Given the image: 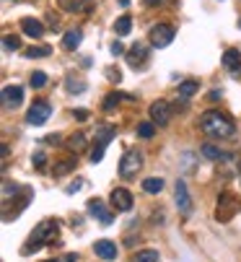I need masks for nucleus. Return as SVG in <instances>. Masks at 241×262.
Listing matches in <instances>:
<instances>
[{
  "instance_id": "nucleus-1",
  "label": "nucleus",
  "mask_w": 241,
  "mask_h": 262,
  "mask_svg": "<svg viewBox=\"0 0 241 262\" xmlns=\"http://www.w3.org/2000/svg\"><path fill=\"white\" fill-rule=\"evenodd\" d=\"M200 127H203V133H205V135H210V138H218V140H223V138H231V135L236 133V125H233V120H231L228 115H223V112H215V109L205 112V115L200 117Z\"/></svg>"
},
{
  "instance_id": "nucleus-2",
  "label": "nucleus",
  "mask_w": 241,
  "mask_h": 262,
  "mask_svg": "<svg viewBox=\"0 0 241 262\" xmlns=\"http://www.w3.org/2000/svg\"><path fill=\"white\" fill-rule=\"evenodd\" d=\"M57 231H60V223H57V221H42V223L34 229V234L29 236V242H26V247L21 249V254H31V252H36V249H42L47 242H55V239H57Z\"/></svg>"
},
{
  "instance_id": "nucleus-3",
  "label": "nucleus",
  "mask_w": 241,
  "mask_h": 262,
  "mask_svg": "<svg viewBox=\"0 0 241 262\" xmlns=\"http://www.w3.org/2000/svg\"><path fill=\"white\" fill-rule=\"evenodd\" d=\"M117 135V127L114 125H101L96 130V145H94V151H91V164H99L104 159V151H106V145L112 143V138Z\"/></svg>"
},
{
  "instance_id": "nucleus-4",
  "label": "nucleus",
  "mask_w": 241,
  "mask_h": 262,
  "mask_svg": "<svg viewBox=\"0 0 241 262\" xmlns=\"http://www.w3.org/2000/svg\"><path fill=\"white\" fill-rule=\"evenodd\" d=\"M50 115H52V104L47 99H36L31 104V109H29V115H26V122L34 125V127H39V125H45L50 120Z\"/></svg>"
},
{
  "instance_id": "nucleus-5",
  "label": "nucleus",
  "mask_w": 241,
  "mask_h": 262,
  "mask_svg": "<svg viewBox=\"0 0 241 262\" xmlns=\"http://www.w3.org/2000/svg\"><path fill=\"white\" fill-rule=\"evenodd\" d=\"M143 166V154L140 151H127L122 156V161H119V177L122 179H133Z\"/></svg>"
},
{
  "instance_id": "nucleus-6",
  "label": "nucleus",
  "mask_w": 241,
  "mask_h": 262,
  "mask_svg": "<svg viewBox=\"0 0 241 262\" xmlns=\"http://www.w3.org/2000/svg\"><path fill=\"white\" fill-rule=\"evenodd\" d=\"M174 36H177V31H174L171 24H158V26L150 29V45L158 47V50H164V47H169L174 42Z\"/></svg>"
},
{
  "instance_id": "nucleus-7",
  "label": "nucleus",
  "mask_w": 241,
  "mask_h": 262,
  "mask_svg": "<svg viewBox=\"0 0 241 262\" xmlns=\"http://www.w3.org/2000/svg\"><path fill=\"white\" fill-rule=\"evenodd\" d=\"M86 210H89V215H94L101 226H112L114 223V213L106 208V203L104 200H99V198H91L89 203H86Z\"/></svg>"
},
{
  "instance_id": "nucleus-8",
  "label": "nucleus",
  "mask_w": 241,
  "mask_h": 262,
  "mask_svg": "<svg viewBox=\"0 0 241 262\" xmlns=\"http://www.w3.org/2000/svg\"><path fill=\"white\" fill-rule=\"evenodd\" d=\"M109 200H112V208L114 210H119V213H130L133 210V195L125 190V187H114L112 190V195H109Z\"/></svg>"
},
{
  "instance_id": "nucleus-9",
  "label": "nucleus",
  "mask_w": 241,
  "mask_h": 262,
  "mask_svg": "<svg viewBox=\"0 0 241 262\" xmlns=\"http://www.w3.org/2000/svg\"><path fill=\"white\" fill-rule=\"evenodd\" d=\"M127 65L133 68V70H145L148 68V47L145 45H133L130 50H127Z\"/></svg>"
},
{
  "instance_id": "nucleus-10",
  "label": "nucleus",
  "mask_w": 241,
  "mask_h": 262,
  "mask_svg": "<svg viewBox=\"0 0 241 262\" xmlns=\"http://www.w3.org/2000/svg\"><path fill=\"white\" fill-rule=\"evenodd\" d=\"M236 210H238V205H236V200H233V195H231V192H223V195L218 198V210H215V215H218V221H221V223H226V221H231Z\"/></svg>"
},
{
  "instance_id": "nucleus-11",
  "label": "nucleus",
  "mask_w": 241,
  "mask_h": 262,
  "mask_svg": "<svg viewBox=\"0 0 241 262\" xmlns=\"http://www.w3.org/2000/svg\"><path fill=\"white\" fill-rule=\"evenodd\" d=\"M150 120L156 122V125H169V120H171V106H169V101H164V99H158V101H153L150 104Z\"/></svg>"
},
{
  "instance_id": "nucleus-12",
  "label": "nucleus",
  "mask_w": 241,
  "mask_h": 262,
  "mask_svg": "<svg viewBox=\"0 0 241 262\" xmlns=\"http://www.w3.org/2000/svg\"><path fill=\"white\" fill-rule=\"evenodd\" d=\"M174 198H177V208L182 215H189L192 213V198H189V190H187V184L179 179L174 184Z\"/></svg>"
},
{
  "instance_id": "nucleus-13",
  "label": "nucleus",
  "mask_w": 241,
  "mask_h": 262,
  "mask_svg": "<svg viewBox=\"0 0 241 262\" xmlns=\"http://www.w3.org/2000/svg\"><path fill=\"white\" fill-rule=\"evenodd\" d=\"M24 101V89L21 86H6L3 89V106L6 109H16Z\"/></svg>"
},
{
  "instance_id": "nucleus-14",
  "label": "nucleus",
  "mask_w": 241,
  "mask_h": 262,
  "mask_svg": "<svg viewBox=\"0 0 241 262\" xmlns=\"http://www.w3.org/2000/svg\"><path fill=\"white\" fill-rule=\"evenodd\" d=\"M223 65H226V70L231 73V76H238L241 73V52L236 47H228L223 52Z\"/></svg>"
},
{
  "instance_id": "nucleus-15",
  "label": "nucleus",
  "mask_w": 241,
  "mask_h": 262,
  "mask_svg": "<svg viewBox=\"0 0 241 262\" xmlns=\"http://www.w3.org/2000/svg\"><path fill=\"white\" fill-rule=\"evenodd\" d=\"M94 252H96V257H101V259H106V262L117 259V244L109 242V239H99V242L94 244Z\"/></svg>"
},
{
  "instance_id": "nucleus-16",
  "label": "nucleus",
  "mask_w": 241,
  "mask_h": 262,
  "mask_svg": "<svg viewBox=\"0 0 241 262\" xmlns=\"http://www.w3.org/2000/svg\"><path fill=\"white\" fill-rule=\"evenodd\" d=\"M21 31L26 36H31V39H39V36L45 34V26H42V21H36V18H21Z\"/></svg>"
},
{
  "instance_id": "nucleus-17",
  "label": "nucleus",
  "mask_w": 241,
  "mask_h": 262,
  "mask_svg": "<svg viewBox=\"0 0 241 262\" xmlns=\"http://www.w3.org/2000/svg\"><path fill=\"white\" fill-rule=\"evenodd\" d=\"M80 42H83V31H80V29H70V31L62 36V47H65L68 52L78 50V47H80Z\"/></svg>"
},
{
  "instance_id": "nucleus-18",
  "label": "nucleus",
  "mask_w": 241,
  "mask_h": 262,
  "mask_svg": "<svg viewBox=\"0 0 241 262\" xmlns=\"http://www.w3.org/2000/svg\"><path fill=\"white\" fill-rule=\"evenodd\" d=\"M65 145L70 148L73 154H80V151H86V145H89V140H86V135L83 133H73L68 140H65Z\"/></svg>"
},
{
  "instance_id": "nucleus-19",
  "label": "nucleus",
  "mask_w": 241,
  "mask_h": 262,
  "mask_svg": "<svg viewBox=\"0 0 241 262\" xmlns=\"http://www.w3.org/2000/svg\"><path fill=\"white\" fill-rule=\"evenodd\" d=\"M65 11H91L94 8V0H62V3H60Z\"/></svg>"
},
{
  "instance_id": "nucleus-20",
  "label": "nucleus",
  "mask_w": 241,
  "mask_h": 262,
  "mask_svg": "<svg viewBox=\"0 0 241 262\" xmlns=\"http://www.w3.org/2000/svg\"><path fill=\"white\" fill-rule=\"evenodd\" d=\"M161 190H164V179L161 177H148L143 182V192H148V195H158Z\"/></svg>"
},
{
  "instance_id": "nucleus-21",
  "label": "nucleus",
  "mask_w": 241,
  "mask_h": 262,
  "mask_svg": "<svg viewBox=\"0 0 241 262\" xmlns=\"http://www.w3.org/2000/svg\"><path fill=\"white\" fill-rule=\"evenodd\" d=\"M130 29H133V18H130V16H119V18L114 21V34H117V36H127Z\"/></svg>"
},
{
  "instance_id": "nucleus-22",
  "label": "nucleus",
  "mask_w": 241,
  "mask_h": 262,
  "mask_svg": "<svg viewBox=\"0 0 241 262\" xmlns=\"http://www.w3.org/2000/svg\"><path fill=\"white\" fill-rule=\"evenodd\" d=\"M203 156L205 159H210V161H221V159H231L228 154H223L221 148H215V145H210V143H205L203 145Z\"/></svg>"
},
{
  "instance_id": "nucleus-23",
  "label": "nucleus",
  "mask_w": 241,
  "mask_h": 262,
  "mask_svg": "<svg viewBox=\"0 0 241 262\" xmlns=\"http://www.w3.org/2000/svg\"><path fill=\"white\" fill-rule=\"evenodd\" d=\"M200 91V83L197 81H182L179 83V99H189Z\"/></svg>"
},
{
  "instance_id": "nucleus-24",
  "label": "nucleus",
  "mask_w": 241,
  "mask_h": 262,
  "mask_svg": "<svg viewBox=\"0 0 241 262\" xmlns=\"http://www.w3.org/2000/svg\"><path fill=\"white\" fill-rule=\"evenodd\" d=\"M3 50H6V52H18V50H21V36H16V34H3Z\"/></svg>"
},
{
  "instance_id": "nucleus-25",
  "label": "nucleus",
  "mask_w": 241,
  "mask_h": 262,
  "mask_svg": "<svg viewBox=\"0 0 241 262\" xmlns=\"http://www.w3.org/2000/svg\"><path fill=\"white\" fill-rule=\"evenodd\" d=\"M65 89H68V94H83L86 91V81L70 76V78H65Z\"/></svg>"
},
{
  "instance_id": "nucleus-26",
  "label": "nucleus",
  "mask_w": 241,
  "mask_h": 262,
  "mask_svg": "<svg viewBox=\"0 0 241 262\" xmlns=\"http://www.w3.org/2000/svg\"><path fill=\"white\" fill-rule=\"evenodd\" d=\"M122 99H133V96H127V94H117V91H112V94H106V99H104V109L106 112H112L119 101H122Z\"/></svg>"
},
{
  "instance_id": "nucleus-27",
  "label": "nucleus",
  "mask_w": 241,
  "mask_h": 262,
  "mask_svg": "<svg viewBox=\"0 0 241 262\" xmlns=\"http://www.w3.org/2000/svg\"><path fill=\"white\" fill-rule=\"evenodd\" d=\"M50 52H52L50 45H36V47H29V50H26V57H31V60H34V57H47Z\"/></svg>"
},
{
  "instance_id": "nucleus-28",
  "label": "nucleus",
  "mask_w": 241,
  "mask_h": 262,
  "mask_svg": "<svg viewBox=\"0 0 241 262\" xmlns=\"http://www.w3.org/2000/svg\"><path fill=\"white\" fill-rule=\"evenodd\" d=\"M75 164H78V161H75L73 156H70V159H62V161L55 166V177H62V174H68L70 169H75Z\"/></svg>"
},
{
  "instance_id": "nucleus-29",
  "label": "nucleus",
  "mask_w": 241,
  "mask_h": 262,
  "mask_svg": "<svg viewBox=\"0 0 241 262\" xmlns=\"http://www.w3.org/2000/svg\"><path fill=\"white\" fill-rule=\"evenodd\" d=\"M133 262H158V252L156 249H143L133 257Z\"/></svg>"
},
{
  "instance_id": "nucleus-30",
  "label": "nucleus",
  "mask_w": 241,
  "mask_h": 262,
  "mask_svg": "<svg viewBox=\"0 0 241 262\" xmlns=\"http://www.w3.org/2000/svg\"><path fill=\"white\" fill-rule=\"evenodd\" d=\"M29 83H31V89H45V86H47V73H42V70L31 73Z\"/></svg>"
},
{
  "instance_id": "nucleus-31",
  "label": "nucleus",
  "mask_w": 241,
  "mask_h": 262,
  "mask_svg": "<svg viewBox=\"0 0 241 262\" xmlns=\"http://www.w3.org/2000/svg\"><path fill=\"white\" fill-rule=\"evenodd\" d=\"M156 135V122H140L138 125V138H153Z\"/></svg>"
},
{
  "instance_id": "nucleus-32",
  "label": "nucleus",
  "mask_w": 241,
  "mask_h": 262,
  "mask_svg": "<svg viewBox=\"0 0 241 262\" xmlns=\"http://www.w3.org/2000/svg\"><path fill=\"white\" fill-rule=\"evenodd\" d=\"M31 161H34V169H39V171L47 169V156H45L42 151H36V154L31 156Z\"/></svg>"
},
{
  "instance_id": "nucleus-33",
  "label": "nucleus",
  "mask_w": 241,
  "mask_h": 262,
  "mask_svg": "<svg viewBox=\"0 0 241 262\" xmlns=\"http://www.w3.org/2000/svg\"><path fill=\"white\" fill-rule=\"evenodd\" d=\"M106 78L112 81V83H119V81H122V73H119V68H106Z\"/></svg>"
},
{
  "instance_id": "nucleus-34",
  "label": "nucleus",
  "mask_w": 241,
  "mask_h": 262,
  "mask_svg": "<svg viewBox=\"0 0 241 262\" xmlns=\"http://www.w3.org/2000/svg\"><path fill=\"white\" fill-rule=\"evenodd\" d=\"M80 190H83V179H75L73 184L65 187V192H68V195H75V192H80Z\"/></svg>"
},
{
  "instance_id": "nucleus-35",
  "label": "nucleus",
  "mask_w": 241,
  "mask_h": 262,
  "mask_svg": "<svg viewBox=\"0 0 241 262\" xmlns=\"http://www.w3.org/2000/svg\"><path fill=\"white\" fill-rule=\"evenodd\" d=\"M109 50H112V55H114V57H117V55H125V47H122V42H112V47H109Z\"/></svg>"
},
{
  "instance_id": "nucleus-36",
  "label": "nucleus",
  "mask_w": 241,
  "mask_h": 262,
  "mask_svg": "<svg viewBox=\"0 0 241 262\" xmlns=\"http://www.w3.org/2000/svg\"><path fill=\"white\" fill-rule=\"evenodd\" d=\"M73 115H75V117H78L80 122H83V120H89V112H86V109H75Z\"/></svg>"
},
{
  "instance_id": "nucleus-37",
  "label": "nucleus",
  "mask_w": 241,
  "mask_h": 262,
  "mask_svg": "<svg viewBox=\"0 0 241 262\" xmlns=\"http://www.w3.org/2000/svg\"><path fill=\"white\" fill-rule=\"evenodd\" d=\"M45 143H50V145H57V143H60V135H47V138H45Z\"/></svg>"
},
{
  "instance_id": "nucleus-38",
  "label": "nucleus",
  "mask_w": 241,
  "mask_h": 262,
  "mask_svg": "<svg viewBox=\"0 0 241 262\" xmlns=\"http://www.w3.org/2000/svg\"><path fill=\"white\" fill-rule=\"evenodd\" d=\"M208 99H210V101H218V99H221V91H210V96H208Z\"/></svg>"
},
{
  "instance_id": "nucleus-39",
  "label": "nucleus",
  "mask_w": 241,
  "mask_h": 262,
  "mask_svg": "<svg viewBox=\"0 0 241 262\" xmlns=\"http://www.w3.org/2000/svg\"><path fill=\"white\" fill-rule=\"evenodd\" d=\"M62 262H75V254H73V252H70V254H65V259H62Z\"/></svg>"
},
{
  "instance_id": "nucleus-40",
  "label": "nucleus",
  "mask_w": 241,
  "mask_h": 262,
  "mask_svg": "<svg viewBox=\"0 0 241 262\" xmlns=\"http://www.w3.org/2000/svg\"><path fill=\"white\" fill-rule=\"evenodd\" d=\"M148 6H156V3H166V0H145Z\"/></svg>"
},
{
  "instance_id": "nucleus-41",
  "label": "nucleus",
  "mask_w": 241,
  "mask_h": 262,
  "mask_svg": "<svg viewBox=\"0 0 241 262\" xmlns=\"http://www.w3.org/2000/svg\"><path fill=\"white\" fill-rule=\"evenodd\" d=\"M117 3H119V6H130V0H117Z\"/></svg>"
},
{
  "instance_id": "nucleus-42",
  "label": "nucleus",
  "mask_w": 241,
  "mask_h": 262,
  "mask_svg": "<svg viewBox=\"0 0 241 262\" xmlns=\"http://www.w3.org/2000/svg\"><path fill=\"white\" fill-rule=\"evenodd\" d=\"M47 262H57V259H47Z\"/></svg>"
},
{
  "instance_id": "nucleus-43",
  "label": "nucleus",
  "mask_w": 241,
  "mask_h": 262,
  "mask_svg": "<svg viewBox=\"0 0 241 262\" xmlns=\"http://www.w3.org/2000/svg\"><path fill=\"white\" fill-rule=\"evenodd\" d=\"M238 26H241V21H238Z\"/></svg>"
}]
</instances>
